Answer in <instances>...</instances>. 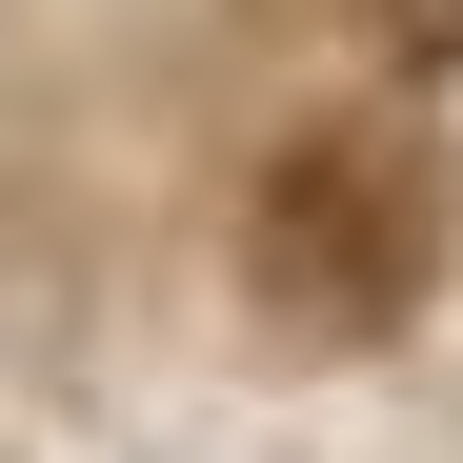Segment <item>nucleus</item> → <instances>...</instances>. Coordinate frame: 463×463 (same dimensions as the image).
<instances>
[{
	"label": "nucleus",
	"instance_id": "f257e3e1",
	"mask_svg": "<svg viewBox=\"0 0 463 463\" xmlns=\"http://www.w3.org/2000/svg\"><path fill=\"white\" fill-rule=\"evenodd\" d=\"M423 262H443V182L383 121H302L262 162V202H242V282L282 302L302 343H383L423 302Z\"/></svg>",
	"mask_w": 463,
	"mask_h": 463
},
{
	"label": "nucleus",
	"instance_id": "f03ea898",
	"mask_svg": "<svg viewBox=\"0 0 463 463\" xmlns=\"http://www.w3.org/2000/svg\"><path fill=\"white\" fill-rule=\"evenodd\" d=\"M343 21H363L383 61H463V0H343Z\"/></svg>",
	"mask_w": 463,
	"mask_h": 463
}]
</instances>
